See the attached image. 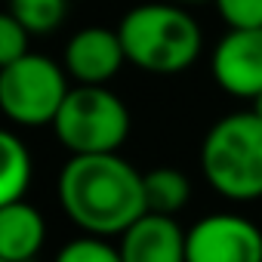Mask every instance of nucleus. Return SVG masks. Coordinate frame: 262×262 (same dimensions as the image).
Masks as SVG:
<instances>
[{
    "label": "nucleus",
    "instance_id": "nucleus-7",
    "mask_svg": "<svg viewBox=\"0 0 262 262\" xmlns=\"http://www.w3.org/2000/svg\"><path fill=\"white\" fill-rule=\"evenodd\" d=\"M213 80L234 99H256L262 93V28H228L210 59Z\"/></svg>",
    "mask_w": 262,
    "mask_h": 262
},
{
    "label": "nucleus",
    "instance_id": "nucleus-1",
    "mask_svg": "<svg viewBox=\"0 0 262 262\" xmlns=\"http://www.w3.org/2000/svg\"><path fill=\"white\" fill-rule=\"evenodd\" d=\"M59 204L83 234H123L145 213L142 173L117 151L71 155L59 173Z\"/></svg>",
    "mask_w": 262,
    "mask_h": 262
},
{
    "label": "nucleus",
    "instance_id": "nucleus-17",
    "mask_svg": "<svg viewBox=\"0 0 262 262\" xmlns=\"http://www.w3.org/2000/svg\"><path fill=\"white\" fill-rule=\"evenodd\" d=\"M253 111H256V114H259V117H262V93H259V96H256V99H253Z\"/></svg>",
    "mask_w": 262,
    "mask_h": 262
},
{
    "label": "nucleus",
    "instance_id": "nucleus-19",
    "mask_svg": "<svg viewBox=\"0 0 262 262\" xmlns=\"http://www.w3.org/2000/svg\"><path fill=\"white\" fill-rule=\"evenodd\" d=\"M0 262H7V259H0Z\"/></svg>",
    "mask_w": 262,
    "mask_h": 262
},
{
    "label": "nucleus",
    "instance_id": "nucleus-16",
    "mask_svg": "<svg viewBox=\"0 0 262 262\" xmlns=\"http://www.w3.org/2000/svg\"><path fill=\"white\" fill-rule=\"evenodd\" d=\"M228 28H262V0H213Z\"/></svg>",
    "mask_w": 262,
    "mask_h": 262
},
{
    "label": "nucleus",
    "instance_id": "nucleus-2",
    "mask_svg": "<svg viewBox=\"0 0 262 262\" xmlns=\"http://www.w3.org/2000/svg\"><path fill=\"white\" fill-rule=\"evenodd\" d=\"M126 62L148 74H179L191 68L204 50L198 19L182 4L148 0L126 10L117 25Z\"/></svg>",
    "mask_w": 262,
    "mask_h": 262
},
{
    "label": "nucleus",
    "instance_id": "nucleus-5",
    "mask_svg": "<svg viewBox=\"0 0 262 262\" xmlns=\"http://www.w3.org/2000/svg\"><path fill=\"white\" fill-rule=\"evenodd\" d=\"M68 90L65 65L28 50L0 68V114L16 126H50Z\"/></svg>",
    "mask_w": 262,
    "mask_h": 262
},
{
    "label": "nucleus",
    "instance_id": "nucleus-13",
    "mask_svg": "<svg viewBox=\"0 0 262 262\" xmlns=\"http://www.w3.org/2000/svg\"><path fill=\"white\" fill-rule=\"evenodd\" d=\"M7 10L28 28V34H53L68 13V0H7Z\"/></svg>",
    "mask_w": 262,
    "mask_h": 262
},
{
    "label": "nucleus",
    "instance_id": "nucleus-3",
    "mask_svg": "<svg viewBox=\"0 0 262 262\" xmlns=\"http://www.w3.org/2000/svg\"><path fill=\"white\" fill-rule=\"evenodd\" d=\"M201 173L228 201L262 198V117L253 108L225 114L207 129Z\"/></svg>",
    "mask_w": 262,
    "mask_h": 262
},
{
    "label": "nucleus",
    "instance_id": "nucleus-4",
    "mask_svg": "<svg viewBox=\"0 0 262 262\" xmlns=\"http://www.w3.org/2000/svg\"><path fill=\"white\" fill-rule=\"evenodd\" d=\"M50 126L68 155H108L129 136V108L105 83H77L62 99Z\"/></svg>",
    "mask_w": 262,
    "mask_h": 262
},
{
    "label": "nucleus",
    "instance_id": "nucleus-15",
    "mask_svg": "<svg viewBox=\"0 0 262 262\" xmlns=\"http://www.w3.org/2000/svg\"><path fill=\"white\" fill-rule=\"evenodd\" d=\"M28 28L7 10V13H0V68L22 59L28 53Z\"/></svg>",
    "mask_w": 262,
    "mask_h": 262
},
{
    "label": "nucleus",
    "instance_id": "nucleus-14",
    "mask_svg": "<svg viewBox=\"0 0 262 262\" xmlns=\"http://www.w3.org/2000/svg\"><path fill=\"white\" fill-rule=\"evenodd\" d=\"M56 262H123V259H120V250L111 247L105 237L83 234V237L68 241L56 253Z\"/></svg>",
    "mask_w": 262,
    "mask_h": 262
},
{
    "label": "nucleus",
    "instance_id": "nucleus-9",
    "mask_svg": "<svg viewBox=\"0 0 262 262\" xmlns=\"http://www.w3.org/2000/svg\"><path fill=\"white\" fill-rule=\"evenodd\" d=\"M123 262H185V231L173 216L142 213L120 234Z\"/></svg>",
    "mask_w": 262,
    "mask_h": 262
},
{
    "label": "nucleus",
    "instance_id": "nucleus-18",
    "mask_svg": "<svg viewBox=\"0 0 262 262\" xmlns=\"http://www.w3.org/2000/svg\"><path fill=\"white\" fill-rule=\"evenodd\" d=\"M170 4H182V7H194V4H207V0H170Z\"/></svg>",
    "mask_w": 262,
    "mask_h": 262
},
{
    "label": "nucleus",
    "instance_id": "nucleus-6",
    "mask_svg": "<svg viewBox=\"0 0 262 262\" xmlns=\"http://www.w3.org/2000/svg\"><path fill=\"white\" fill-rule=\"evenodd\" d=\"M185 262H262V231L237 213H210L185 231Z\"/></svg>",
    "mask_w": 262,
    "mask_h": 262
},
{
    "label": "nucleus",
    "instance_id": "nucleus-8",
    "mask_svg": "<svg viewBox=\"0 0 262 262\" xmlns=\"http://www.w3.org/2000/svg\"><path fill=\"white\" fill-rule=\"evenodd\" d=\"M62 65L68 77L77 83H108L126 65V53H123L117 28L86 25L74 31L65 43Z\"/></svg>",
    "mask_w": 262,
    "mask_h": 262
},
{
    "label": "nucleus",
    "instance_id": "nucleus-11",
    "mask_svg": "<svg viewBox=\"0 0 262 262\" xmlns=\"http://www.w3.org/2000/svg\"><path fill=\"white\" fill-rule=\"evenodd\" d=\"M31 151L13 129L0 126V207L22 201L31 185Z\"/></svg>",
    "mask_w": 262,
    "mask_h": 262
},
{
    "label": "nucleus",
    "instance_id": "nucleus-12",
    "mask_svg": "<svg viewBox=\"0 0 262 262\" xmlns=\"http://www.w3.org/2000/svg\"><path fill=\"white\" fill-rule=\"evenodd\" d=\"M142 191H145L148 213L176 216L191 198V182L176 167H155V170L142 173Z\"/></svg>",
    "mask_w": 262,
    "mask_h": 262
},
{
    "label": "nucleus",
    "instance_id": "nucleus-10",
    "mask_svg": "<svg viewBox=\"0 0 262 262\" xmlns=\"http://www.w3.org/2000/svg\"><path fill=\"white\" fill-rule=\"evenodd\" d=\"M47 241L43 213L22 201L0 207V259L7 262H31Z\"/></svg>",
    "mask_w": 262,
    "mask_h": 262
}]
</instances>
